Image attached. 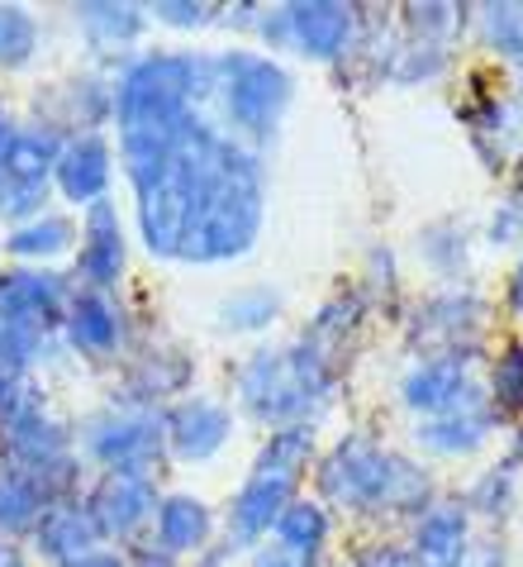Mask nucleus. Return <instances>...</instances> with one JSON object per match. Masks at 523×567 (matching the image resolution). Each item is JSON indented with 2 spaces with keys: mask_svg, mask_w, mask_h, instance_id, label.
Segmentation results:
<instances>
[{
  "mask_svg": "<svg viewBox=\"0 0 523 567\" xmlns=\"http://www.w3.org/2000/svg\"><path fill=\"white\" fill-rule=\"evenodd\" d=\"M266 182L262 163L248 148L215 134L196 167V200H190V229L181 244L186 262H224L248 254L262 229Z\"/></svg>",
  "mask_w": 523,
  "mask_h": 567,
  "instance_id": "f257e3e1",
  "label": "nucleus"
},
{
  "mask_svg": "<svg viewBox=\"0 0 523 567\" xmlns=\"http://www.w3.org/2000/svg\"><path fill=\"white\" fill-rule=\"evenodd\" d=\"M215 134L219 130L200 115L163 163L134 177V186H138V234H143V244H148V254L181 258V244H186V229H190V200H196V167H200V153Z\"/></svg>",
  "mask_w": 523,
  "mask_h": 567,
  "instance_id": "f03ea898",
  "label": "nucleus"
},
{
  "mask_svg": "<svg viewBox=\"0 0 523 567\" xmlns=\"http://www.w3.org/2000/svg\"><path fill=\"white\" fill-rule=\"evenodd\" d=\"M333 368L310 349H258L238 372V401L262 424H305V415L328 396Z\"/></svg>",
  "mask_w": 523,
  "mask_h": 567,
  "instance_id": "7ed1b4c3",
  "label": "nucleus"
},
{
  "mask_svg": "<svg viewBox=\"0 0 523 567\" xmlns=\"http://www.w3.org/2000/svg\"><path fill=\"white\" fill-rule=\"evenodd\" d=\"M320 486L343 511H415L428 501V472L380 453L372 439H343L320 467Z\"/></svg>",
  "mask_w": 523,
  "mask_h": 567,
  "instance_id": "20e7f679",
  "label": "nucleus"
},
{
  "mask_svg": "<svg viewBox=\"0 0 523 567\" xmlns=\"http://www.w3.org/2000/svg\"><path fill=\"white\" fill-rule=\"evenodd\" d=\"M310 453H314L310 424H285V430L266 439V449L252 463V477L229 506V544H258L262 534H272L281 511L291 506L300 472L310 467Z\"/></svg>",
  "mask_w": 523,
  "mask_h": 567,
  "instance_id": "39448f33",
  "label": "nucleus"
},
{
  "mask_svg": "<svg viewBox=\"0 0 523 567\" xmlns=\"http://www.w3.org/2000/svg\"><path fill=\"white\" fill-rule=\"evenodd\" d=\"M219 96L233 130L243 134H272L285 105H291V76L262 53H224L219 58Z\"/></svg>",
  "mask_w": 523,
  "mask_h": 567,
  "instance_id": "423d86ee",
  "label": "nucleus"
},
{
  "mask_svg": "<svg viewBox=\"0 0 523 567\" xmlns=\"http://www.w3.org/2000/svg\"><path fill=\"white\" fill-rule=\"evenodd\" d=\"M57 153H62V138L53 124L14 130L6 167H0V215L24 219L43 210L48 186H53V172H57Z\"/></svg>",
  "mask_w": 523,
  "mask_h": 567,
  "instance_id": "0eeeda50",
  "label": "nucleus"
},
{
  "mask_svg": "<svg viewBox=\"0 0 523 567\" xmlns=\"http://www.w3.org/2000/svg\"><path fill=\"white\" fill-rule=\"evenodd\" d=\"M167 430L163 415L148 411V405H115V411L95 415L86 430V449L95 463L124 467V472H148L157 458H163Z\"/></svg>",
  "mask_w": 523,
  "mask_h": 567,
  "instance_id": "6e6552de",
  "label": "nucleus"
},
{
  "mask_svg": "<svg viewBox=\"0 0 523 567\" xmlns=\"http://www.w3.org/2000/svg\"><path fill=\"white\" fill-rule=\"evenodd\" d=\"M67 306H72L67 277L48 272V267H10V272H0V324L48 334L57 320H67Z\"/></svg>",
  "mask_w": 523,
  "mask_h": 567,
  "instance_id": "1a4fd4ad",
  "label": "nucleus"
},
{
  "mask_svg": "<svg viewBox=\"0 0 523 567\" xmlns=\"http://www.w3.org/2000/svg\"><path fill=\"white\" fill-rule=\"evenodd\" d=\"M86 511L95 519V529L101 534H134L143 519L157 515V486L148 472H124V467H109L101 482H95V492L86 496Z\"/></svg>",
  "mask_w": 523,
  "mask_h": 567,
  "instance_id": "9d476101",
  "label": "nucleus"
},
{
  "mask_svg": "<svg viewBox=\"0 0 523 567\" xmlns=\"http://www.w3.org/2000/svg\"><path fill=\"white\" fill-rule=\"evenodd\" d=\"M163 430H167V444H171V453H177L181 463H205V458H215V453L229 444L233 420H229V411L219 401L190 396L163 420Z\"/></svg>",
  "mask_w": 523,
  "mask_h": 567,
  "instance_id": "9b49d317",
  "label": "nucleus"
},
{
  "mask_svg": "<svg viewBox=\"0 0 523 567\" xmlns=\"http://www.w3.org/2000/svg\"><path fill=\"white\" fill-rule=\"evenodd\" d=\"M405 401L415 405V411L423 415H457V411H475V386H471V377L462 368V358L448 353V358H428L423 368L409 372V382H405Z\"/></svg>",
  "mask_w": 523,
  "mask_h": 567,
  "instance_id": "f8f14e48",
  "label": "nucleus"
},
{
  "mask_svg": "<svg viewBox=\"0 0 523 567\" xmlns=\"http://www.w3.org/2000/svg\"><path fill=\"white\" fill-rule=\"evenodd\" d=\"M53 182L62 186V196L76 200V206H95V200H105V186H109V144L101 134H76L62 144L57 153V172Z\"/></svg>",
  "mask_w": 523,
  "mask_h": 567,
  "instance_id": "ddd939ff",
  "label": "nucleus"
},
{
  "mask_svg": "<svg viewBox=\"0 0 523 567\" xmlns=\"http://www.w3.org/2000/svg\"><path fill=\"white\" fill-rule=\"evenodd\" d=\"M82 277L91 291H109L124 272V229L109 200H95L82 225Z\"/></svg>",
  "mask_w": 523,
  "mask_h": 567,
  "instance_id": "4468645a",
  "label": "nucleus"
},
{
  "mask_svg": "<svg viewBox=\"0 0 523 567\" xmlns=\"http://www.w3.org/2000/svg\"><path fill=\"white\" fill-rule=\"evenodd\" d=\"M34 539H39V554L43 558H53V563L67 567L72 558H82V554H91V548L101 544V529H95L86 501L67 496V501H53V506L39 515Z\"/></svg>",
  "mask_w": 523,
  "mask_h": 567,
  "instance_id": "2eb2a0df",
  "label": "nucleus"
},
{
  "mask_svg": "<svg viewBox=\"0 0 523 567\" xmlns=\"http://www.w3.org/2000/svg\"><path fill=\"white\" fill-rule=\"evenodd\" d=\"M285 39L310 58H338L353 39L347 6H285Z\"/></svg>",
  "mask_w": 523,
  "mask_h": 567,
  "instance_id": "dca6fc26",
  "label": "nucleus"
},
{
  "mask_svg": "<svg viewBox=\"0 0 523 567\" xmlns=\"http://www.w3.org/2000/svg\"><path fill=\"white\" fill-rule=\"evenodd\" d=\"M67 343L76 353H86V358H105V353H115L119 349V334H124V320H119V306L109 301L105 291H82V296H72V306H67Z\"/></svg>",
  "mask_w": 523,
  "mask_h": 567,
  "instance_id": "f3484780",
  "label": "nucleus"
},
{
  "mask_svg": "<svg viewBox=\"0 0 523 567\" xmlns=\"http://www.w3.org/2000/svg\"><path fill=\"white\" fill-rule=\"evenodd\" d=\"M215 529V515L200 496H167L157 501V544L167 548L171 558L177 554H205Z\"/></svg>",
  "mask_w": 523,
  "mask_h": 567,
  "instance_id": "a211bd4d",
  "label": "nucleus"
},
{
  "mask_svg": "<svg viewBox=\"0 0 523 567\" xmlns=\"http://www.w3.org/2000/svg\"><path fill=\"white\" fill-rule=\"evenodd\" d=\"M467 554V511L462 506H438L423 515L415 534V558L419 567H457Z\"/></svg>",
  "mask_w": 523,
  "mask_h": 567,
  "instance_id": "6ab92c4d",
  "label": "nucleus"
},
{
  "mask_svg": "<svg viewBox=\"0 0 523 567\" xmlns=\"http://www.w3.org/2000/svg\"><path fill=\"white\" fill-rule=\"evenodd\" d=\"M48 506H53V501L43 496L34 472L24 463H0V534L34 529Z\"/></svg>",
  "mask_w": 523,
  "mask_h": 567,
  "instance_id": "aec40b11",
  "label": "nucleus"
},
{
  "mask_svg": "<svg viewBox=\"0 0 523 567\" xmlns=\"http://www.w3.org/2000/svg\"><path fill=\"white\" fill-rule=\"evenodd\" d=\"M76 24L91 39V49H124L143 34V10L138 6H76Z\"/></svg>",
  "mask_w": 523,
  "mask_h": 567,
  "instance_id": "412c9836",
  "label": "nucleus"
},
{
  "mask_svg": "<svg viewBox=\"0 0 523 567\" xmlns=\"http://www.w3.org/2000/svg\"><path fill=\"white\" fill-rule=\"evenodd\" d=\"M76 239V225L72 219H62V215H34V219H24V225H14V234L6 239V248L14 258H57V254H67Z\"/></svg>",
  "mask_w": 523,
  "mask_h": 567,
  "instance_id": "4be33fe9",
  "label": "nucleus"
},
{
  "mask_svg": "<svg viewBox=\"0 0 523 567\" xmlns=\"http://www.w3.org/2000/svg\"><path fill=\"white\" fill-rule=\"evenodd\" d=\"M490 434V415L475 405V411H457V415H438L419 424V444H428L433 453H471L481 439Z\"/></svg>",
  "mask_w": 523,
  "mask_h": 567,
  "instance_id": "5701e85b",
  "label": "nucleus"
},
{
  "mask_svg": "<svg viewBox=\"0 0 523 567\" xmlns=\"http://www.w3.org/2000/svg\"><path fill=\"white\" fill-rule=\"evenodd\" d=\"M276 539L295 544V548H310V554H320L324 539H328V515L314 506V501H291V506L281 511V519L272 525Z\"/></svg>",
  "mask_w": 523,
  "mask_h": 567,
  "instance_id": "b1692460",
  "label": "nucleus"
},
{
  "mask_svg": "<svg viewBox=\"0 0 523 567\" xmlns=\"http://www.w3.org/2000/svg\"><path fill=\"white\" fill-rule=\"evenodd\" d=\"M276 310H281V296L276 291H266V287H248V291H238L229 296L224 306H219V324L224 329H262V324H272L276 320Z\"/></svg>",
  "mask_w": 523,
  "mask_h": 567,
  "instance_id": "393cba45",
  "label": "nucleus"
},
{
  "mask_svg": "<svg viewBox=\"0 0 523 567\" xmlns=\"http://www.w3.org/2000/svg\"><path fill=\"white\" fill-rule=\"evenodd\" d=\"M39 49V24L20 6H0V68H24Z\"/></svg>",
  "mask_w": 523,
  "mask_h": 567,
  "instance_id": "a878e982",
  "label": "nucleus"
},
{
  "mask_svg": "<svg viewBox=\"0 0 523 567\" xmlns=\"http://www.w3.org/2000/svg\"><path fill=\"white\" fill-rule=\"evenodd\" d=\"M485 39L500 53L523 58V6H490L485 10Z\"/></svg>",
  "mask_w": 523,
  "mask_h": 567,
  "instance_id": "bb28decb",
  "label": "nucleus"
},
{
  "mask_svg": "<svg viewBox=\"0 0 523 567\" xmlns=\"http://www.w3.org/2000/svg\"><path fill=\"white\" fill-rule=\"evenodd\" d=\"M495 401L504 411L523 415V349H510L495 362Z\"/></svg>",
  "mask_w": 523,
  "mask_h": 567,
  "instance_id": "cd10ccee",
  "label": "nucleus"
},
{
  "mask_svg": "<svg viewBox=\"0 0 523 567\" xmlns=\"http://www.w3.org/2000/svg\"><path fill=\"white\" fill-rule=\"evenodd\" d=\"M252 567H320V554H310V548H295L272 534V544L258 548V558H252Z\"/></svg>",
  "mask_w": 523,
  "mask_h": 567,
  "instance_id": "c85d7f7f",
  "label": "nucleus"
},
{
  "mask_svg": "<svg viewBox=\"0 0 523 567\" xmlns=\"http://www.w3.org/2000/svg\"><path fill=\"white\" fill-rule=\"evenodd\" d=\"M153 14L171 29H200L210 20V6H190V0H163V6H153Z\"/></svg>",
  "mask_w": 523,
  "mask_h": 567,
  "instance_id": "c756f323",
  "label": "nucleus"
},
{
  "mask_svg": "<svg viewBox=\"0 0 523 567\" xmlns=\"http://www.w3.org/2000/svg\"><path fill=\"white\" fill-rule=\"evenodd\" d=\"M495 239L510 244V239H523V192L504 206V215H495Z\"/></svg>",
  "mask_w": 523,
  "mask_h": 567,
  "instance_id": "7c9ffc66",
  "label": "nucleus"
},
{
  "mask_svg": "<svg viewBox=\"0 0 523 567\" xmlns=\"http://www.w3.org/2000/svg\"><path fill=\"white\" fill-rule=\"evenodd\" d=\"M129 567H177V558H171L163 544H143V548H134Z\"/></svg>",
  "mask_w": 523,
  "mask_h": 567,
  "instance_id": "2f4dec72",
  "label": "nucleus"
},
{
  "mask_svg": "<svg viewBox=\"0 0 523 567\" xmlns=\"http://www.w3.org/2000/svg\"><path fill=\"white\" fill-rule=\"evenodd\" d=\"M457 567H504V554H500V548H490V544L485 548H467Z\"/></svg>",
  "mask_w": 523,
  "mask_h": 567,
  "instance_id": "473e14b6",
  "label": "nucleus"
},
{
  "mask_svg": "<svg viewBox=\"0 0 523 567\" xmlns=\"http://www.w3.org/2000/svg\"><path fill=\"white\" fill-rule=\"evenodd\" d=\"M67 567H129L119 554H101V548H91V554H82V558H72Z\"/></svg>",
  "mask_w": 523,
  "mask_h": 567,
  "instance_id": "72a5a7b5",
  "label": "nucleus"
},
{
  "mask_svg": "<svg viewBox=\"0 0 523 567\" xmlns=\"http://www.w3.org/2000/svg\"><path fill=\"white\" fill-rule=\"evenodd\" d=\"M20 382H24V377H14V372L0 368V415H6V405L14 401V391H20Z\"/></svg>",
  "mask_w": 523,
  "mask_h": 567,
  "instance_id": "f704fd0d",
  "label": "nucleus"
},
{
  "mask_svg": "<svg viewBox=\"0 0 523 567\" xmlns=\"http://www.w3.org/2000/svg\"><path fill=\"white\" fill-rule=\"evenodd\" d=\"M0 567H29V563H24V554L6 539V534H0Z\"/></svg>",
  "mask_w": 523,
  "mask_h": 567,
  "instance_id": "c9c22d12",
  "label": "nucleus"
},
{
  "mask_svg": "<svg viewBox=\"0 0 523 567\" xmlns=\"http://www.w3.org/2000/svg\"><path fill=\"white\" fill-rule=\"evenodd\" d=\"M510 306L523 315V262H519V272H514V287H510Z\"/></svg>",
  "mask_w": 523,
  "mask_h": 567,
  "instance_id": "e433bc0d",
  "label": "nucleus"
},
{
  "mask_svg": "<svg viewBox=\"0 0 523 567\" xmlns=\"http://www.w3.org/2000/svg\"><path fill=\"white\" fill-rule=\"evenodd\" d=\"M0 124H6V105H0Z\"/></svg>",
  "mask_w": 523,
  "mask_h": 567,
  "instance_id": "4c0bfd02",
  "label": "nucleus"
}]
</instances>
